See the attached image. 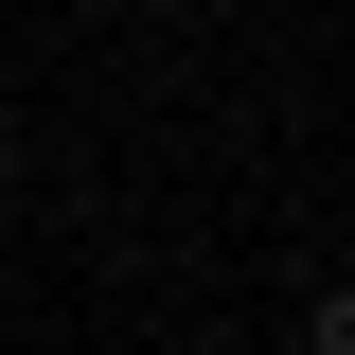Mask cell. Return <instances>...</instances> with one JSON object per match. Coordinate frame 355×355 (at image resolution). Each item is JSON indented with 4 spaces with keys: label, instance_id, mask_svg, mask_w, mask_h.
Listing matches in <instances>:
<instances>
[{
    "label": "cell",
    "instance_id": "1",
    "mask_svg": "<svg viewBox=\"0 0 355 355\" xmlns=\"http://www.w3.org/2000/svg\"><path fill=\"white\" fill-rule=\"evenodd\" d=\"M302 355H355V284H320V302H302Z\"/></svg>",
    "mask_w": 355,
    "mask_h": 355
},
{
    "label": "cell",
    "instance_id": "2",
    "mask_svg": "<svg viewBox=\"0 0 355 355\" xmlns=\"http://www.w3.org/2000/svg\"><path fill=\"white\" fill-rule=\"evenodd\" d=\"M0 196H18V107H0Z\"/></svg>",
    "mask_w": 355,
    "mask_h": 355
}]
</instances>
